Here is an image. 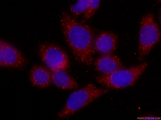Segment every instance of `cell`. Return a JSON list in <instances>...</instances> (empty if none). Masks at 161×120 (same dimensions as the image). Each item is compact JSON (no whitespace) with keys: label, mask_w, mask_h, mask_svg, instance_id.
Segmentation results:
<instances>
[{"label":"cell","mask_w":161,"mask_h":120,"mask_svg":"<svg viewBox=\"0 0 161 120\" xmlns=\"http://www.w3.org/2000/svg\"><path fill=\"white\" fill-rule=\"evenodd\" d=\"M60 22L64 38L75 59L85 65H92L95 38L93 29L89 25L78 21L65 11L61 14Z\"/></svg>","instance_id":"6da1fadb"},{"label":"cell","mask_w":161,"mask_h":120,"mask_svg":"<svg viewBox=\"0 0 161 120\" xmlns=\"http://www.w3.org/2000/svg\"><path fill=\"white\" fill-rule=\"evenodd\" d=\"M108 90L98 88L92 83L73 92L64 108L57 115L59 119L67 118L107 93Z\"/></svg>","instance_id":"7a4b0ae2"},{"label":"cell","mask_w":161,"mask_h":120,"mask_svg":"<svg viewBox=\"0 0 161 120\" xmlns=\"http://www.w3.org/2000/svg\"><path fill=\"white\" fill-rule=\"evenodd\" d=\"M148 66L145 62L128 68L121 69L110 74H100L95 78L102 86L109 89L123 88L134 85Z\"/></svg>","instance_id":"3957f363"},{"label":"cell","mask_w":161,"mask_h":120,"mask_svg":"<svg viewBox=\"0 0 161 120\" xmlns=\"http://www.w3.org/2000/svg\"><path fill=\"white\" fill-rule=\"evenodd\" d=\"M139 34L138 58L142 60L160 41L161 31L153 14L149 13L141 20Z\"/></svg>","instance_id":"277c9868"},{"label":"cell","mask_w":161,"mask_h":120,"mask_svg":"<svg viewBox=\"0 0 161 120\" xmlns=\"http://www.w3.org/2000/svg\"><path fill=\"white\" fill-rule=\"evenodd\" d=\"M38 54L42 60L52 72L65 71L70 66L69 57L65 52L53 45L43 44L39 46Z\"/></svg>","instance_id":"5b68a950"},{"label":"cell","mask_w":161,"mask_h":120,"mask_svg":"<svg viewBox=\"0 0 161 120\" xmlns=\"http://www.w3.org/2000/svg\"><path fill=\"white\" fill-rule=\"evenodd\" d=\"M0 65L1 67L21 68L27 61L21 53L15 47L3 40L0 41Z\"/></svg>","instance_id":"8992f818"},{"label":"cell","mask_w":161,"mask_h":120,"mask_svg":"<svg viewBox=\"0 0 161 120\" xmlns=\"http://www.w3.org/2000/svg\"><path fill=\"white\" fill-rule=\"evenodd\" d=\"M118 38L114 33L109 31L100 33L95 38L93 52L102 55L111 54L117 48Z\"/></svg>","instance_id":"52a82bcc"},{"label":"cell","mask_w":161,"mask_h":120,"mask_svg":"<svg viewBox=\"0 0 161 120\" xmlns=\"http://www.w3.org/2000/svg\"><path fill=\"white\" fill-rule=\"evenodd\" d=\"M95 70L101 74H110L123 69V66L119 57L112 54L102 55L95 60Z\"/></svg>","instance_id":"ba28073f"},{"label":"cell","mask_w":161,"mask_h":120,"mask_svg":"<svg viewBox=\"0 0 161 120\" xmlns=\"http://www.w3.org/2000/svg\"><path fill=\"white\" fill-rule=\"evenodd\" d=\"M51 74L45 67L40 65L34 66L30 70L29 77L33 85L41 88H46L50 85Z\"/></svg>","instance_id":"9c48e42d"},{"label":"cell","mask_w":161,"mask_h":120,"mask_svg":"<svg viewBox=\"0 0 161 120\" xmlns=\"http://www.w3.org/2000/svg\"><path fill=\"white\" fill-rule=\"evenodd\" d=\"M51 79L54 84L61 89L71 90L76 89L78 87L75 80L64 71L58 70L53 72Z\"/></svg>","instance_id":"30bf717a"},{"label":"cell","mask_w":161,"mask_h":120,"mask_svg":"<svg viewBox=\"0 0 161 120\" xmlns=\"http://www.w3.org/2000/svg\"><path fill=\"white\" fill-rule=\"evenodd\" d=\"M89 2L90 0H79L76 4L70 7V11L75 17L84 14L88 7Z\"/></svg>","instance_id":"8fae6325"},{"label":"cell","mask_w":161,"mask_h":120,"mask_svg":"<svg viewBox=\"0 0 161 120\" xmlns=\"http://www.w3.org/2000/svg\"><path fill=\"white\" fill-rule=\"evenodd\" d=\"M100 1L99 0H90L88 7L81 22L84 23L89 20L94 15L100 6Z\"/></svg>","instance_id":"7c38bea8"}]
</instances>
